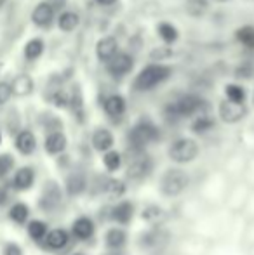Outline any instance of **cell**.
<instances>
[{
    "mask_svg": "<svg viewBox=\"0 0 254 255\" xmlns=\"http://www.w3.org/2000/svg\"><path fill=\"white\" fill-rule=\"evenodd\" d=\"M28 229V235H30L31 240H35V242H44L45 236H47V224H45L44 221H30L26 226Z\"/></svg>",
    "mask_w": 254,
    "mask_h": 255,
    "instance_id": "cell-29",
    "label": "cell"
},
{
    "mask_svg": "<svg viewBox=\"0 0 254 255\" xmlns=\"http://www.w3.org/2000/svg\"><path fill=\"white\" fill-rule=\"evenodd\" d=\"M218 113H220V118L225 124H239L248 115V108H246V104L232 103L228 99H225V101L220 103Z\"/></svg>",
    "mask_w": 254,
    "mask_h": 255,
    "instance_id": "cell-9",
    "label": "cell"
},
{
    "mask_svg": "<svg viewBox=\"0 0 254 255\" xmlns=\"http://www.w3.org/2000/svg\"><path fill=\"white\" fill-rule=\"evenodd\" d=\"M91 141L96 151L106 153V151H110L113 146V135L108 128H98V130H94V134H92Z\"/></svg>",
    "mask_w": 254,
    "mask_h": 255,
    "instance_id": "cell-17",
    "label": "cell"
},
{
    "mask_svg": "<svg viewBox=\"0 0 254 255\" xmlns=\"http://www.w3.org/2000/svg\"><path fill=\"white\" fill-rule=\"evenodd\" d=\"M103 110L108 117L112 118H119L126 113V99L119 94H113V96H108L103 103Z\"/></svg>",
    "mask_w": 254,
    "mask_h": 255,
    "instance_id": "cell-16",
    "label": "cell"
},
{
    "mask_svg": "<svg viewBox=\"0 0 254 255\" xmlns=\"http://www.w3.org/2000/svg\"><path fill=\"white\" fill-rule=\"evenodd\" d=\"M12 98V91H10L9 82H0V106L9 103V99Z\"/></svg>",
    "mask_w": 254,
    "mask_h": 255,
    "instance_id": "cell-35",
    "label": "cell"
},
{
    "mask_svg": "<svg viewBox=\"0 0 254 255\" xmlns=\"http://www.w3.org/2000/svg\"><path fill=\"white\" fill-rule=\"evenodd\" d=\"M7 2H9V0H0V12H2V10H3V9H5Z\"/></svg>",
    "mask_w": 254,
    "mask_h": 255,
    "instance_id": "cell-42",
    "label": "cell"
},
{
    "mask_svg": "<svg viewBox=\"0 0 254 255\" xmlns=\"http://www.w3.org/2000/svg\"><path fill=\"white\" fill-rule=\"evenodd\" d=\"M235 38L241 45H244L246 49H254V26L253 24H246L241 26L235 31Z\"/></svg>",
    "mask_w": 254,
    "mask_h": 255,
    "instance_id": "cell-27",
    "label": "cell"
},
{
    "mask_svg": "<svg viewBox=\"0 0 254 255\" xmlns=\"http://www.w3.org/2000/svg\"><path fill=\"white\" fill-rule=\"evenodd\" d=\"M35 89L33 78L28 73H19L10 80V91H12V96H17V98H24V96H30Z\"/></svg>",
    "mask_w": 254,
    "mask_h": 255,
    "instance_id": "cell-14",
    "label": "cell"
},
{
    "mask_svg": "<svg viewBox=\"0 0 254 255\" xmlns=\"http://www.w3.org/2000/svg\"><path fill=\"white\" fill-rule=\"evenodd\" d=\"M174 56V49L171 45H160V47H153L150 51V59L153 63H160V61L171 59Z\"/></svg>",
    "mask_w": 254,
    "mask_h": 255,
    "instance_id": "cell-33",
    "label": "cell"
},
{
    "mask_svg": "<svg viewBox=\"0 0 254 255\" xmlns=\"http://www.w3.org/2000/svg\"><path fill=\"white\" fill-rule=\"evenodd\" d=\"M171 75H173V68L171 66H166V64H160V63H152L139 71L138 77L134 78L132 89L139 92L152 91L157 85L164 84Z\"/></svg>",
    "mask_w": 254,
    "mask_h": 255,
    "instance_id": "cell-1",
    "label": "cell"
},
{
    "mask_svg": "<svg viewBox=\"0 0 254 255\" xmlns=\"http://www.w3.org/2000/svg\"><path fill=\"white\" fill-rule=\"evenodd\" d=\"M54 14L56 10L47 2H38L35 5V9L31 10V21L38 28H49L52 21H54Z\"/></svg>",
    "mask_w": 254,
    "mask_h": 255,
    "instance_id": "cell-10",
    "label": "cell"
},
{
    "mask_svg": "<svg viewBox=\"0 0 254 255\" xmlns=\"http://www.w3.org/2000/svg\"><path fill=\"white\" fill-rule=\"evenodd\" d=\"M3 255H23V250H21V247L17 245V243H5L3 245Z\"/></svg>",
    "mask_w": 254,
    "mask_h": 255,
    "instance_id": "cell-38",
    "label": "cell"
},
{
    "mask_svg": "<svg viewBox=\"0 0 254 255\" xmlns=\"http://www.w3.org/2000/svg\"><path fill=\"white\" fill-rule=\"evenodd\" d=\"M204 106H206V101L200 96L185 94L166 108V115L169 118H174V120H178V118H190L197 113L202 115Z\"/></svg>",
    "mask_w": 254,
    "mask_h": 255,
    "instance_id": "cell-3",
    "label": "cell"
},
{
    "mask_svg": "<svg viewBox=\"0 0 254 255\" xmlns=\"http://www.w3.org/2000/svg\"><path fill=\"white\" fill-rule=\"evenodd\" d=\"M235 78L237 80H246V78H251L253 77V66L251 64H241V66H237V70H235Z\"/></svg>",
    "mask_w": 254,
    "mask_h": 255,
    "instance_id": "cell-36",
    "label": "cell"
},
{
    "mask_svg": "<svg viewBox=\"0 0 254 255\" xmlns=\"http://www.w3.org/2000/svg\"><path fill=\"white\" fill-rule=\"evenodd\" d=\"M63 193L61 188L58 186L56 181H47L42 188L40 198H38V207L44 212H54L58 210V207L61 205Z\"/></svg>",
    "mask_w": 254,
    "mask_h": 255,
    "instance_id": "cell-6",
    "label": "cell"
},
{
    "mask_svg": "<svg viewBox=\"0 0 254 255\" xmlns=\"http://www.w3.org/2000/svg\"><path fill=\"white\" fill-rule=\"evenodd\" d=\"M160 132L152 120H139L134 127L129 130V144L134 151H143L148 144L159 139Z\"/></svg>",
    "mask_w": 254,
    "mask_h": 255,
    "instance_id": "cell-2",
    "label": "cell"
},
{
    "mask_svg": "<svg viewBox=\"0 0 254 255\" xmlns=\"http://www.w3.org/2000/svg\"><path fill=\"white\" fill-rule=\"evenodd\" d=\"M28 217H30V208H28L26 203L17 202L9 208V219L16 224H26Z\"/></svg>",
    "mask_w": 254,
    "mask_h": 255,
    "instance_id": "cell-25",
    "label": "cell"
},
{
    "mask_svg": "<svg viewBox=\"0 0 254 255\" xmlns=\"http://www.w3.org/2000/svg\"><path fill=\"white\" fill-rule=\"evenodd\" d=\"M249 2H254V0H249Z\"/></svg>",
    "mask_w": 254,
    "mask_h": 255,
    "instance_id": "cell-46",
    "label": "cell"
},
{
    "mask_svg": "<svg viewBox=\"0 0 254 255\" xmlns=\"http://www.w3.org/2000/svg\"><path fill=\"white\" fill-rule=\"evenodd\" d=\"M0 144H2V132H0Z\"/></svg>",
    "mask_w": 254,
    "mask_h": 255,
    "instance_id": "cell-44",
    "label": "cell"
},
{
    "mask_svg": "<svg viewBox=\"0 0 254 255\" xmlns=\"http://www.w3.org/2000/svg\"><path fill=\"white\" fill-rule=\"evenodd\" d=\"M103 163H105L106 170L115 172V170H119L120 165H122V156H120V153L110 149V151H106L105 156H103Z\"/></svg>",
    "mask_w": 254,
    "mask_h": 255,
    "instance_id": "cell-34",
    "label": "cell"
},
{
    "mask_svg": "<svg viewBox=\"0 0 254 255\" xmlns=\"http://www.w3.org/2000/svg\"><path fill=\"white\" fill-rule=\"evenodd\" d=\"M126 240H127L126 233H124L120 228L110 229V231L106 233V236H105L106 247H108V249H113V250L122 249V247L126 245Z\"/></svg>",
    "mask_w": 254,
    "mask_h": 255,
    "instance_id": "cell-26",
    "label": "cell"
},
{
    "mask_svg": "<svg viewBox=\"0 0 254 255\" xmlns=\"http://www.w3.org/2000/svg\"><path fill=\"white\" fill-rule=\"evenodd\" d=\"M44 49H45V44L42 38H31V40L26 42L23 49V54H24V59L28 61H35L44 54Z\"/></svg>",
    "mask_w": 254,
    "mask_h": 255,
    "instance_id": "cell-24",
    "label": "cell"
},
{
    "mask_svg": "<svg viewBox=\"0 0 254 255\" xmlns=\"http://www.w3.org/2000/svg\"><path fill=\"white\" fill-rule=\"evenodd\" d=\"M117 52H119V42L115 37H103L96 44V57L101 63H108Z\"/></svg>",
    "mask_w": 254,
    "mask_h": 255,
    "instance_id": "cell-13",
    "label": "cell"
},
{
    "mask_svg": "<svg viewBox=\"0 0 254 255\" xmlns=\"http://www.w3.org/2000/svg\"><path fill=\"white\" fill-rule=\"evenodd\" d=\"M117 0H98V3L99 5H105V7H108V5H113Z\"/></svg>",
    "mask_w": 254,
    "mask_h": 255,
    "instance_id": "cell-41",
    "label": "cell"
},
{
    "mask_svg": "<svg viewBox=\"0 0 254 255\" xmlns=\"http://www.w3.org/2000/svg\"><path fill=\"white\" fill-rule=\"evenodd\" d=\"M209 2H216V3H225V2H230V0H209Z\"/></svg>",
    "mask_w": 254,
    "mask_h": 255,
    "instance_id": "cell-43",
    "label": "cell"
},
{
    "mask_svg": "<svg viewBox=\"0 0 254 255\" xmlns=\"http://www.w3.org/2000/svg\"><path fill=\"white\" fill-rule=\"evenodd\" d=\"M71 233L77 240H89L94 235V222L89 217H78L71 226Z\"/></svg>",
    "mask_w": 254,
    "mask_h": 255,
    "instance_id": "cell-19",
    "label": "cell"
},
{
    "mask_svg": "<svg viewBox=\"0 0 254 255\" xmlns=\"http://www.w3.org/2000/svg\"><path fill=\"white\" fill-rule=\"evenodd\" d=\"M66 144H68L66 135H64L61 130L49 132L47 137H45V141H44V148H45V151H47L49 154L63 153L64 149H66Z\"/></svg>",
    "mask_w": 254,
    "mask_h": 255,
    "instance_id": "cell-15",
    "label": "cell"
},
{
    "mask_svg": "<svg viewBox=\"0 0 254 255\" xmlns=\"http://www.w3.org/2000/svg\"><path fill=\"white\" fill-rule=\"evenodd\" d=\"M209 0H185V14L190 17H204L209 10Z\"/></svg>",
    "mask_w": 254,
    "mask_h": 255,
    "instance_id": "cell-23",
    "label": "cell"
},
{
    "mask_svg": "<svg viewBox=\"0 0 254 255\" xmlns=\"http://www.w3.org/2000/svg\"><path fill=\"white\" fill-rule=\"evenodd\" d=\"M152 167L153 165L148 154L143 151H134L127 163V177H131L132 181H141L152 172Z\"/></svg>",
    "mask_w": 254,
    "mask_h": 255,
    "instance_id": "cell-7",
    "label": "cell"
},
{
    "mask_svg": "<svg viewBox=\"0 0 254 255\" xmlns=\"http://www.w3.org/2000/svg\"><path fill=\"white\" fill-rule=\"evenodd\" d=\"M253 103H254V96H253Z\"/></svg>",
    "mask_w": 254,
    "mask_h": 255,
    "instance_id": "cell-45",
    "label": "cell"
},
{
    "mask_svg": "<svg viewBox=\"0 0 254 255\" xmlns=\"http://www.w3.org/2000/svg\"><path fill=\"white\" fill-rule=\"evenodd\" d=\"M134 215V205L131 202H120L112 208V219L119 224H129Z\"/></svg>",
    "mask_w": 254,
    "mask_h": 255,
    "instance_id": "cell-21",
    "label": "cell"
},
{
    "mask_svg": "<svg viewBox=\"0 0 254 255\" xmlns=\"http://www.w3.org/2000/svg\"><path fill=\"white\" fill-rule=\"evenodd\" d=\"M75 255H80V254H75Z\"/></svg>",
    "mask_w": 254,
    "mask_h": 255,
    "instance_id": "cell-47",
    "label": "cell"
},
{
    "mask_svg": "<svg viewBox=\"0 0 254 255\" xmlns=\"http://www.w3.org/2000/svg\"><path fill=\"white\" fill-rule=\"evenodd\" d=\"M106 191H108L112 196H120L124 193V184L120 181H108Z\"/></svg>",
    "mask_w": 254,
    "mask_h": 255,
    "instance_id": "cell-37",
    "label": "cell"
},
{
    "mask_svg": "<svg viewBox=\"0 0 254 255\" xmlns=\"http://www.w3.org/2000/svg\"><path fill=\"white\" fill-rule=\"evenodd\" d=\"M157 35L164 40V45H173L180 40V31L169 21H159V24H157Z\"/></svg>",
    "mask_w": 254,
    "mask_h": 255,
    "instance_id": "cell-18",
    "label": "cell"
},
{
    "mask_svg": "<svg viewBox=\"0 0 254 255\" xmlns=\"http://www.w3.org/2000/svg\"><path fill=\"white\" fill-rule=\"evenodd\" d=\"M45 2H47L54 10H61L63 7L66 5V0H45Z\"/></svg>",
    "mask_w": 254,
    "mask_h": 255,
    "instance_id": "cell-40",
    "label": "cell"
},
{
    "mask_svg": "<svg viewBox=\"0 0 254 255\" xmlns=\"http://www.w3.org/2000/svg\"><path fill=\"white\" fill-rule=\"evenodd\" d=\"M44 242H45V245H47V249L63 250L64 247L68 245V242H70V235H68L64 229H52V231L47 233Z\"/></svg>",
    "mask_w": 254,
    "mask_h": 255,
    "instance_id": "cell-20",
    "label": "cell"
},
{
    "mask_svg": "<svg viewBox=\"0 0 254 255\" xmlns=\"http://www.w3.org/2000/svg\"><path fill=\"white\" fill-rule=\"evenodd\" d=\"M214 125H216L214 118L207 117V115H199V117L192 122V132H195V134H206V132L213 130Z\"/></svg>",
    "mask_w": 254,
    "mask_h": 255,
    "instance_id": "cell-30",
    "label": "cell"
},
{
    "mask_svg": "<svg viewBox=\"0 0 254 255\" xmlns=\"http://www.w3.org/2000/svg\"><path fill=\"white\" fill-rule=\"evenodd\" d=\"M80 24V16L73 10H64V12L59 14L58 17V28L64 33H71L75 31Z\"/></svg>",
    "mask_w": 254,
    "mask_h": 255,
    "instance_id": "cell-22",
    "label": "cell"
},
{
    "mask_svg": "<svg viewBox=\"0 0 254 255\" xmlns=\"http://www.w3.org/2000/svg\"><path fill=\"white\" fill-rule=\"evenodd\" d=\"M132 66H134V57L127 52H117L112 59L106 63V71L112 75L113 78H122L127 73H131Z\"/></svg>",
    "mask_w": 254,
    "mask_h": 255,
    "instance_id": "cell-8",
    "label": "cell"
},
{
    "mask_svg": "<svg viewBox=\"0 0 254 255\" xmlns=\"http://www.w3.org/2000/svg\"><path fill=\"white\" fill-rule=\"evenodd\" d=\"M9 198H10L9 189H7L5 186H0V208H2L7 202H9Z\"/></svg>",
    "mask_w": 254,
    "mask_h": 255,
    "instance_id": "cell-39",
    "label": "cell"
},
{
    "mask_svg": "<svg viewBox=\"0 0 254 255\" xmlns=\"http://www.w3.org/2000/svg\"><path fill=\"white\" fill-rule=\"evenodd\" d=\"M16 160L10 153H0V181L7 179L14 170Z\"/></svg>",
    "mask_w": 254,
    "mask_h": 255,
    "instance_id": "cell-32",
    "label": "cell"
},
{
    "mask_svg": "<svg viewBox=\"0 0 254 255\" xmlns=\"http://www.w3.org/2000/svg\"><path fill=\"white\" fill-rule=\"evenodd\" d=\"M225 94H227L228 101L241 103V104H244L246 98H248V94H246V89L242 87V85H239V84H228L227 87H225Z\"/></svg>",
    "mask_w": 254,
    "mask_h": 255,
    "instance_id": "cell-31",
    "label": "cell"
},
{
    "mask_svg": "<svg viewBox=\"0 0 254 255\" xmlns=\"http://www.w3.org/2000/svg\"><path fill=\"white\" fill-rule=\"evenodd\" d=\"M188 184H190V177L187 172L181 168H167L160 179V191L164 196L174 198L181 195L188 188Z\"/></svg>",
    "mask_w": 254,
    "mask_h": 255,
    "instance_id": "cell-4",
    "label": "cell"
},
{
    "mask_svg": "<svg viewBox=\"0 0 254 255\" xmlns=\"http://www.w3.org/2000/svg\"><path fill=\"white\" fill-rule=\"evenodd\" d=\"M85 186H87V182H85L84 175H80V174H71L70 177L66 179V193L70 196H77V195H80V193H84Z\"/></svg>",
    "mask_w": 254,
    "mask_h": 255,
    "instance_id": "cell-28",
    "label": "cell"
},
{
    "mask_svg": "<svg viewBox=\"0 0 254 255\" xmlns=\"http://www.w3.org/2000/svg\"><path fill=\"white\" fill-rule=\"evenodd\" d=\"M35 182V170L31 167H21L14 172L12 181H10V186H12L16 191H28V189L33 186Z\"/></svg>",
    "mask_w": 254,
    "mask_h": 255,
    "instance_id": "cell-12",
    "label": "cell"
},
{
    "mask_svg": "<svg viewBox=\"0 0 254 255\" xmlns=\"http://www.w3.org/2000/svg\"><path fill=\"white\" fill-rule=\"evenodd\" d=\"M14 146H16V149L21 154L30 156V154L37 149V137H35V134L31 130L23 128V130L17 132L16 137H14Z\"/></svg>",
    "mask_w": 254,
    "mask_h": 255,
    "instance_id": "cell-11",
    "label": "cell"
},
{
    "mask_svg": "<svg viewBox=\"0 0 254 255\" xmlns=\"http://www.w3.org/2000/svg\"><path fill=\"white\" fill-rule=\"evenodd\" d=\"M169 158L176 163H190L199 156V144L190 137H181L169 146Z\"/></svg>",
    "mask_w": 254,
    "mask_h": 255,
    "instance_id": "cell-5",
    "label": "cell"
}]
</instances>
